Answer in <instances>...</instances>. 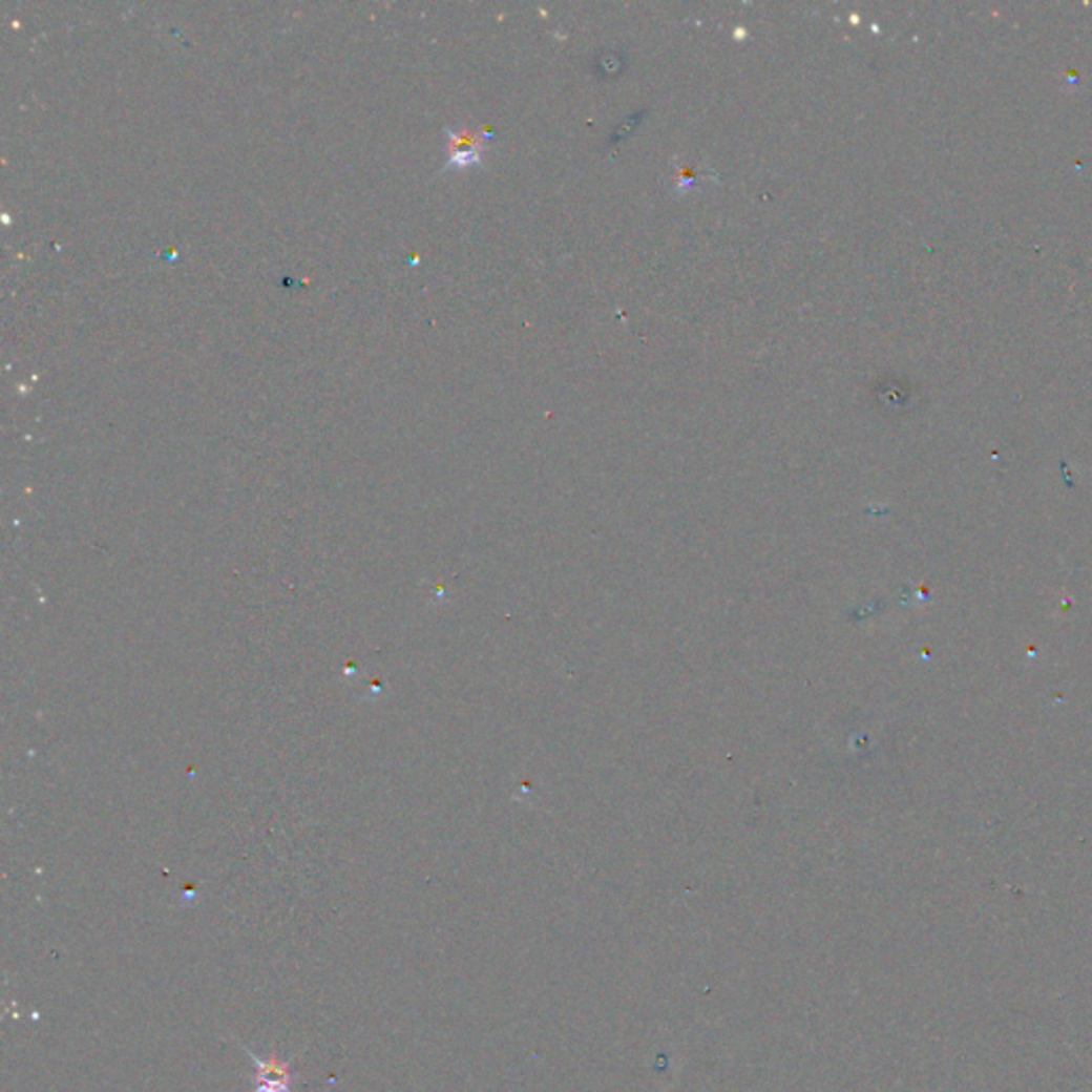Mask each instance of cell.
<instances>
[{
    "instance_id": "obj_1",
    "label": "cell",
    "mask_w": 1092,
    "mask_h": 1092,
    "mask_svg": "<svg viewBox=\"0 0 1092 1092\" xmlns=\"http://www.w3.org/2000/svg\"><path fill=\"white\" fill-rule=\"evenodd\" d=\"M494 140L491 130L478 128L469 124H459L446 128V163L442 167V173L450 169H469V167H481L483 154Z\"/></svg>"
},
{
    "instance_id": "obj_2",
    "label": "cell",
    "mask_w": 1092,
    "mask_h": 1092,
    "mask_svg": "<svg viewBox=\"0 0 1092 1092\" xmlns=\"http://www.w3.org/2000/svg\"><path fill=\"white\" fill-rule=\"evenodd\" d=\"M244 1050L250 1056V1060L256 1069V1077H258L252 1092H293L291 1065L287 1060H280L278 1056L260 1058L254 1052H250L248 1048H244Z\"/></svg>"
}]
</instances>
